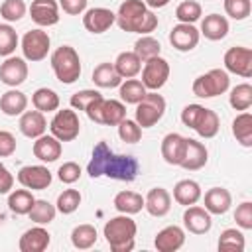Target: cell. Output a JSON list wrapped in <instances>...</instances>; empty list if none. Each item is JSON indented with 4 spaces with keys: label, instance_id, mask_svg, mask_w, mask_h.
Wrapping results in <instances>:
<instances>
[{
    "label": "cell",
    "instance_id": "6da1fadb",
    "mask_svg": "<svg viewBox=\"0 0 252 252\" xmlns=\"http://www.w3.org/2000/svg\"><path fill=\"white\" fill-rule=\"evenodd\" d=\"M87 171H89V175L93 179L100 177V175H106V177L118 179V181H134L138 171H140V163L132 156L114 154L106 146V142H98L94 146V150H93V156H91V161L87 165Z\"/></svg>",
    "mask_w": 252,
    "mask_h": 252
},
{
    "label": "cell",
    "instance_id": "7a4b0ae2",
    "mask_svg": "<svg viewBox=\"0 0 252 252\" xmlns=\"http://www.w3.org/2000/svg\"><path fill=\"white\" fill-rule=\"evenodd\" d=\"M116 24L122 32L148 35L158 28V16L144 0H124L116 12Z\"/></svg>",
    "mask_w": 252,
    "mask_h": 252
},
{
    "label": "cell",
    "instance_id": "3957f363",
    "mask_svg": "<svg viewBox=\"0 0 252 252\" xmlns=\"http://www.w3.org/2000/svg\"><path fill=\"white\" fill-rule=\"evenodd\" d=\"M136 232H138L136 222L130 219V215H122V213L118 217L108 219L104 222V228H102V236H104V240L112 252L134 250Z\"/></svg>",
    "mask_w": 252,
    "mask_h": 252
},
{
    "label": "cell",
    "instance_id": "277c9868",
    "mask_svg": "<svg viewBox=\"0 0 252 252\" xmlns=\"http://www.w3.org/2000/svg\"><path fill=\"white\" fill-rule=\"evenodd\" d=\"M51 69L59 83L73 85L81 77V57L71 45H61L51 53Z\"/></svg>",
    "mask_w": 252,
    "mask_h": 252
},
{
    "label": "cell",
    "instance_id": "5b68a950",
    "mask_svg": "<svg viewBox=\"0 0 252 252\" xmlns=\"http://www.w3.org/2000/svg\"><path fill=\"white\" fill-rule=\"evenodd\" d=\"M230 87V77L224 69H211L203 75H199L193 81V94L199 98H215L222 93H226Z\"/></svg>",
    "mask_w": 252,
    "mask_h": 252
},
{
    "label": "cell",
    "instance_id": "8992f818",
    "mask_svg": "<svg viewBox=\"0 0 252 252\" xmlns=\"http://www.w3.org/2000/svg\"><path fill=\"white\" fill-rule=\"evenodd\" d=\"M165 114V98L158 91H148L144 98L136 104V122L144 128L156 126Z\"/></svg>",
    "mask_w": 252,
    "mask_h": 252
},
{
    "label": "cell",
    "instance_id": "52a82bcc",
    "mask_svg": "<svg viewBox=\"0 0 252 252\" xmlns=\"http://www.w3.org/2000/svg\"><path fill=\"white\" fill-rule=\"evenodd\" d=\"M49 130L51 136H55L59 142H73L81 132V120L75 108L57 110L49 122Z\"/></svg>",
    "mask_w": 252,
    "mask_h": 252
},
{
    "label": "cell",
    "instance_id": "ba28073f",
    "mask_svg": "<svg viewBox=\"0 0 252 252\" xmlns=\"http://www.w3.org/2000/svg\"><path fill=\"white\" fill-rule=\"evenodd\" d=\"M49 47H51V37L41 28L30 30L22 37V53L26 61H32V63L43 61L49 53Z\"/></svg>",
    "mask_w": 252,
    "mask_h": 252
},
{
    "label": "cell",
    "instance_id": "9c48e42d",
    "mask_svg": "<svg viewBox=\"0 0 252 252\" xmlns=\"http://www.w3.org/2000/svg\"><path fill=\"white\" fill-rule=\"evenodd\" d=\"M169 63L167 59H163L161 55L158 57H152L148 61H144V67H142V85L146 87V91H159L167 79H169Z\"/></svg>",
    "mask_w": 252,
    "mask_h": 252
},
{
    "label": "cell",
    "instance_id": "30bf717a",
    "mask_svg": "<svg viewBox=\"0 0 252 252\" xmlns=\"http://www.w3.org/2000/svg\"><path fill=\"white\" fill-rule=\"evenodd\" d=\"M224 71L226 73H234L238 77H252V49L244 47V45H236L226 49L224 57Z\"/></svg>",
    "mask_w": 252,
    "mask_h": 252
},
{
    "label": "cell",
    "instance_id": "8fae6325",
    "mask_svg": "<svg viewBox=\"0 0 252 252\" xmlns=\"http://www.w3.org/2000/svg\"><path fill=\"white\" fill-rule=\"evenodd\" d=\"M16 177L20 185L30 191H43L53 181V175L45 165H24Z\"/></svg>",
    "mask_w": 252,
    "mask_h": 252
},
{
    "label": "cell",
    "instance_id": "7c38bea8",
    "mask_svg": "<svg viewBox=\"0 0 252 252\" xmlns=\"http://www.w3.org/2000/svg\"><path fill=\"white\" fill-rule=\"evenodd\" d=\"M112 24H116V14L110 8H89L83 14V26L91 33H104L112 28Z\"/></svg>",
    "mask_w": 252,
    "mask_h": 252
},
{
    "label": "cell",
    "instance_id": "4fadbf2b",
    "mask_svg": "<svg viewBox=\"0 0 252 252\" xmlns=\"http://www.w3.org/2000/svg\"><path fill=\"white\" fill-rule=\"evenodd\" d=\"M201 33L193 24H175L169 32V43L173 45V49L177 51H191L199 45Z\"/></svg>",
    "mask_w": 252,
    "mask_h": 252
},
{
    "label": "cell",
    "instance_id": "5bb4252c",
    "mask_svg": "<svg viewBox=\"0 0 252 252\" xmlns=\"http://www.w3.org/2000/svg\"><path fill=\"white\" fill-rule=\"evenodd\" d=\"M183 226L191 234H207L213 226L211 213L205 207H199L197 203L189 205L185 207V213H183Z\"/></svg>",
    "mask_w": 252,
    "mask_h": 252
},
{
    "label": "cell",
    "instance_id": "9a60e30c",
    "mask_svg": "<svg viewBox=\"0 0 252 252\" xmlns=\"http://www.w3.org/2000/svg\"><path fill=\"white\" fill-rule=\"evenodd\" d=\"M28 63L24 57H6V61L0 65V81L8 87H20L28 79Z\"/></svg>",
    "mask_w": 252,
    "mask_h": 252
},
{
    "label": "cell",
    "instance_id": "2e32d148",
    "mask_svg": "<svg viewBox=\"0 0 252 252\" xmlns=\"http://www.w3.org/2000/svg\"><path fill=\"white\" fill-rule=\"evenodd\" d=\"M30 16L39 28H49L59 22V2L57 0H32Z\"/></svg>",
    "mask_w": 252,
    "mask_h": 252
},
{
    "label": "cell",
    "instance_id": "e0dca14e",
    "mask_svg": "<svg viewBox=\"0 0 252 252\" xmlns=\"http://www.w3.org/2000/svg\"><path fill=\"white\" fill-rule=\"evenodd\" d=\"M209 161V150L203 142L195 140V138H187L185 140V154L181 159V167L187 171H197L201 167H205Z\"/></svg>",
    "mask_w": 252,
    "mask_h": 252
},
{
    "label": "cell",
    "instance_id": "ac0fdd59",
    "mask_svg": "<svg viewBox=\"0 0 252 252\" xmlns=\"http://www.w3.org/2000/svg\"><path fill=\"white\" fill-rule=\"evenodd\" d=\"M32 152H33V156H35L39 161L51 163V161H57V159L61 158L63 146H61V142H59L55 136H51V134H41L39 138H35Z\"/></svg>",
    "mask_w": 252,
    "mask_h": 252
},
{
    "label": "cell",
    "instance_id": "d6986e66",
    "mask_svg": "<svg viewBox=\"0 0 252 252\" xmlns=\"http://www.w3.org/2000/svg\"><path fill=\"white\" fill-rule=\"evenodd\" d=\"M49 244H51V234L41 224H37V226L28 228L20 236L18 248L22 252H43V250H47Z\"/></svg>",
    "mask_w": 252,
    "mask_h": 252
},
{
    "label": "cell",
    "instance_id": "ffe728a7",
    "mask_svg": "<svg viewBox=\"0 0 252 252\" xmlns=\"http://www.w3.org/2000/svg\"><path fill=\"white\" fill-rule=\"evenodd\" d=\"M183 244H185V230L177 224H169L161 228L154 238V246L158 248V252H175Z\"/></svg>",
    "mask_w": 252,
    "mask_h": 252
},
{
    "label": "cell",
    "instance_id": "44dd1931",
    "mask_svg": "<svg viewBox=\"0 0 252 252\" xmlns=\"http://www.w3.org/2000/svg\"><path fill=\"white\" fill-rule=\"evenodd\" d=\"M185 136L177 134V132H169L163 136L161 140V158L165 159V163L169 165H179L185 154Z\"/></svg>",
    "mask_w": 252,
    "mask_h": 252
},
{
    "label": "cell",
    "instance_id": "7402d4cb",
    "mask_svg": "<svg viewBox=\"0 0 252 252\" xmlns=\"http://www.w3.org/2000/svg\"><path fill=\"white\" fill-rule=\"evenodd\" d=\"M144 209L152 217H165L171 209V195L163 187H152L144 197Z\"/></svg>",
    "mask_w": 252,
    "mask_h": 252
},
{
    "label": "cell",
    "instance_id": "603a6c76",
    "mask_svg": "<svg viewBox=\"0 0 252 252\" xmlns=\"http://www.w3.org/2000/svg\"><path fill=\"white\" fill-rule=\"evenodd\" d=\"M20 132L26 136V138H39L41 134H45L47 130V120L43 116V112L39 110H24L20 114Z\"/></svg>",
    "mask_w": 252,
    "mask_h": 252
},
{
    "label": "cell",
    "instance_id": "cb8c5ba5",
    "mask_svg": "<svg viewBox=\"0 0 252 252\" xmlns=\"http://www.w3.org/2000/svg\"><path fill=\"white\" fill-rule=\"evenodd\" d=\"M205 209L211 215H224L232 205V195L224 187H211L203 197Z\"/></svg>",
    "mask_w": 252,
    "mask_h": 252
},
{
    "label": "cell",
    "instance_id": "d4e9b609",
    "mask_svg": "<svg viewBox=\"0 0 252 252\" xmlns=\"http://www.w3.org/2000/svg\"><path fill=\"white\" fill-rule=\"evenodd\" d=\"M201 197H203V191H201V185L195 179H181L173 187V201L177 205L189 207V205L199 203Z\"/></svg>",
    "mask_w": 252,
    "mask_h": 252
},
{
    "label": "cell",
    "instance_id": "484cf974",
    "mask_svg": "<svg viewBox=\"0 0 252 252\" xmlns=\"http://www.w3.org/2000/svg\"><path fill=\"white\" fill-rule=\"evenodd\" d=\"M199 33L205 35L211 41H220L228 33V20L220 14H209V16L203 18Z\"/></svg>",
    "mask_w": 252,
    "mask_h": 252
},
{
    "label": "cell",
    "instance_id": "4316f807",
    "mask_svg": "<svg viewBox=\"0 0 252 252\" xmlns=\"http://www.w3.org/2000/svg\"><path fill=\"white\" fill-rule=\"evenodd\" d=\"M26 108H28V96L16 87H12L0 96V110L6 116H20Z\"/></svg>",
    "mask_w": 252,
    "mask_h": 252
},
{
    "label": "cell",
    "instance_id": "83f0119b",
    "mask_svg": "<svg viewBox=\"0 0 252 252\" xmlns=\"http://www.w3.org/2000/svg\"><path fill=\"white\" fill-rule=\"evenodd\" d=\"M114 209L122 215H136L144 209V197L136 191H118L114 195Z\"/></svg>",
    "mask_w": 252,
    "mask_h": 252
},
{
    "label": "cell",
    "instance_id": "f1b7e54d",
    "mask_svg": "<svg viewBox=\"0 0 252 252\" xmlns=\"http://www.w3.org/2000/svg\"><path fill=\"white\" fill-rule=\"evenodd\" d=\"M93 83L96 87H100V89H114V87H118L122 83V77L116 73L114 63L104 61V63H98L94 67V71H93Z\"/></svg>",
    "mask_w": 252,
    "mask_h": 252
},
{
    "label": "cell",
    "instance_id": "f546056e",
    "mask_svg": "<svg viewBox=\"0 0 252 252\" xmlns=\"http://www.w3.org/2000/svg\"><path fill=\"white\" fill-rule=\"evenodd\" d=\"M114 69L122 79H132L142 71V59L134 51H122L114 61Z\"/></svg>",
    "mask_w": 252,
    "mask_h": 252
},
{
    "label": "cell",
    "instance_id": "4dcf8cb0",
    "mask_svg": "<svg viewBox=\"0 0 252 252\" xmlns=\"http://www.w3.org/2000/svg\"><path fill=\"white\" fill-rule=\"evenodd\" d=\"M126 118V106L122 100L116 98H104L102 110H100V122L104 126H118Z\"/></svg>",
    "mask_w": 252,
    "mask_h": 252
},
{
    "label": "cell",
    "instance_id": "1f68e13d",
    "mask_svg": "<svg viewBox=\"0 0 252 252\" xmlns=\"http://www.w3.org/2000/svg\"><path fill=\"white\" fill-rule=\"evenodd\" d=\"M232 136L240 146L244 148L252 146V114L248 110L236 114V118L232 120Z\"/></svg>",
    "mask_w": 252,
    "mask_h": 252
},
{
    "label": "cell",
    "instance_id": "d6a6232c",
    "mask_svg": "<svg viewBox=\"0 0 252 252\" xmlns=\"http://www.w3.org/2000/svg\"><path fill=\"white\" fill-rule=\"evenodd\" d=\"M33 203H35V197L26 187L24 189H16V191H10V195H8V209L14 215H28L32 211Z\"/></svg>",
    "mask_w": 252,
    "mask_h": 252
},
{
    "label": "cell",
    "instance_id": "836d02e7",
    "mask_svg": "<svg viewBox=\"0 0 252 252\" xmlns=\"http://www.w3.org/2000/svg\"><path fill=\"white\" fill-rule=\"evenodd\" d=\"M219 128H220L219 114H217L215 110H211V108H203L201 118H199V122L195 124L193 130H195L201 138L209 140V138H215V136L219 134Z\"/></svg>",
    "mask_w": 252,
    "mask_h": 252
},
{
    "label": "cell",
    "instance_id": "e575fe53",
    "mask_svg": "<svg viewBox=\"0 0 252 252\" xmlns=\"http://www.w3.org/2000/svg\"><path fill=\"white\" fill-rule=\"evenodd\" d=\"M96 238H98V232L93 224H77L73 230H71V244L79 250H89L96 244Z\"/></svg>",
    "mask_w": 252,
    "mask_h": 252
},
{
    "label": "cell",
    "instance_id": "d590c367",
    "mask_svg": "<svg viewBox=\"0 0 252 252\" xmlns=\"http://www.w3.org/2000/svg\"><path fill=\"white\" fill-rule=\"evenodd\" d=\"M32 104L35 110L39 112H53L59 108V94L53 91V89H47V87H41L37 89L33 94H32Z\"/></svg>",
    "mask_w": 252,
    "mask_h": 252
},
{
    "label": "cell",
    "instance_id": "8d00e7d4",
    "mask_svg": "<svg viewBox=\"0 0 252 252\" xmlns=\"http://www.w3.org/2000/svg\"><path fill=\"white\" fill-rule=\"evenodd\" d=\"M148 91H146V87L142 85V81H138V79H126L124 83H120L118 85V94H120V98H122V102H126V104H138L142 98H144V94H146Z\"/></svg>",
    "mask_w": 252,
    "mask_h": 252
},
{
    "label": "cell",
    "instance_id": "74e56055",
    "mask_svg": "<svg viewBox=\"0 0 252 252\" xmlns=\"http://www.w3.org/2000/svg\"><path fill=\"white\" fill-rule=\"evenodd\" d=\"M217 246L222 252H242L244 246H246V240H244L242 230H238V228H224L220 232V236H219Z\"/></svg>",
    "mask_w": 252,
    "mask_h": 252
},
{
    "label": "cell",
    "instance_id": "f35d334b",
    "mask_svg": "<svg viewBox=\"0 0 252 252\" xmlns=\"http://www.w3.org/2000/svg\"><path fill=\"white\" fill-rule=\"evenodd\" d=\"M228 102L234 110H248L252 106V85L248 83H240L236 87L230 89V94H228Z\"/></svg>",
    "mask_w": 252,
    "mask_h": 252
},
{
    "label": "cell",
    "instance_id": "ab89813d",
    "mask_svg": "<svg viewBox=\"0 0 252 252\" xmlns=\"http://www.w3.org/2000/svg\"><path fill=\"white\" fill-rule=\"evenodd\" d=\"M55 215H57L55 205H51L45 199H35L32 211L28 213L30 220L35 222V224H49L51 220H55Z\"/></svg>",
    "mask_w": 252,
    "mask_h": 252
},
{
    "label": "cell",
    "instance_id": "60d3db41",
    "mask_svg": "<svg viewBox=\"0 0 252 252\" xmlns=\"http://www.w3.org/2000/svg\"><path fill=\"white\" fill-rule=\"evenodd\" d=\"M134 53L142 59V63L144 61H148V59H152V57H158L159 53H161V45H159V41L156 39V37H152L150 33L148 35H142L136 43H134Z\"/></svg>",
    "mask_w": 252,
    "mask_h": 252
},
{
    "label": "cell",
    "instance_id": "b9f144b4",
    "mask_svg": "<svg viewBox=\"0 0 252 252\" xmlns=\"http://www.w3.org/2000/svg\"><path fill=\"white\" fill-rule=\"evenodd\" d=\"M81 201H83V197H81V193L77 189H65L63 193H59L55 209L61 215H71V213H75L79 209Z\"/></svg>",
    "mask_w": 252,
    "mask_h": 252
},
{
    "label": "cell",
    "instance_id": "7bdbcfd3",
    "mask_svg": "<svg viewBox=\"0 0 252 252\" xmlns=\"http://www.w3.org/2000/svg\"><path fill=\"white\" fill-rule=\"evenodd\" d=\"M203 16V8L199 2L195 0H183L177 8H175V18L181 24H195L199 18Z\"/></svg>",
    "mask_w": 252,
    "mask_h": 252
},
{
    "label": "cell",
    "instance_id": "ee69618b",
    "mask_svg": "<svg viewBox=\"0 0 252 252\" xmlns=\"http://www.w3.org/2000/svg\"><path fill=\"white\" fill-rule=\"evenodd\" d=\"M18 43H20V39H18L16 30L8 22L0 24V57H10L16 51Z\"/></svg>",
    "mask_w": 252,
    "mask_h": 252
},
{
    "label": "cell",
    "instance_id": "f6af8a7d",
    "mask_svg": "<svg viewBox=\"0 0 252 252\" xmlns=\"http://www.w3.org/2000/svg\"><path fill=\"white\" fill-rule=\"evenodd\" d=\"M28 12V6L24 0H4L0 4V16L12 24V22H20Z\"/></svg>",
    "mask_w": 252,
    "mask_h": 252
},
{
    "label": "cell",
    "instance_id": "bcb514c9",
    "mask_svg": "<svg viewBox=\"0 0 252 252\" xmlns=\"http://www.w3.org/2000/svg\"><path fill=\"white\" fill-rule=\"evenodd\" d=\"M118 136H120V140L126 142V144H136V142H140V138H142V126H140L136 120L124 118V120L118 124Z\"/></svg>",
    "mask_w": 252,
    "mask_h": 252
},
{
    "label": "cell",
    "instance_id": "7dc6e473",
    "mask_svg": "<svg viewBox=\"0 0 252 252\" xmlns=\"http://www.w3.org/2000/svg\"><path fill=\"white\" fill-rule=\"evenodd\" d=\"M102 94L98 93V91H94V89H83V91H79V93H75L73 96H71V108H75V110H87L96 98H100Z\"/></svg>",
    "mask_w": 252,
    "mask_h": 252
},
{
    "label": "cell",
    "instance_id": "c3c4849f",
    "mask_svg": "<svg viewBox=\"0 0 252 252\" xmlns=\"http://www.w3.org/2000/svg\"><path fill=\"white\" fill-rule=\"evenodd\" d=\"M252 4L250 0H224V12L226 16H230L232 20H246L250 16Z\"/></svg>",
    "mask_w": 252,
    "mask_h": 252
},
{
    "label": "cell",
    "instance_id": "681fc988",
    "mask_svg": "<svg viewBox=\"0 0 252 252\" xmlns=\"http://www.w3.org/2000/svg\"><path fill=\"white\" fill-rule=\"evenodd\" d=\"M57 177H59L61 183H65V185H73V183L79 181V177H81V165L75 163V161H65L63 165H59V169H57Z\"/></svg>",
    "mask_w": 252,
    "mask_h": 252
},
{
    "label": "cell",
    "instance_id": "f907efd6",
    "mask_svg": "<svg viewBox=\"0 0 252 252\" xmlns=\"http://www.w3.org/2000/svg\"><path fill=\"white\" fill-rule=\"evenodd\" d=\"M234 220L242 230H250L252 228V203L244 201L236 207L234 211Z\"/></svg>",
    "mask_w": 252,
    "mask_h": 252
},
{
    "label": "cell",
    "instance_id": "816d5d0a",
    "mask_svg": "<svg viewBox=\"0 0 252 252\" xmlns=\"http://www.w3.org/2000/svg\"><path fill=\"white\" fill-rule=\"evenodd\" d=\"M203 108H205V106H201V104H187V106L181 110V122H183L187 128H195V124H197L199 118H201Z\"/></svg>",
    "mask_w": 252,
    "mask_h": 252
},
{
    "label": "cell",
    "instance_id": "f5cc1de1",
    "mask_svg": "<svg viewBox=\"0 0 252 252\" xmlns=\"http://www.w3.org/2000/svg\"><path fill=\"white\" fill-rule=\"evenodd\" d=\"M16 152V138L8 130H0V158H10Z\"/></svg>",
    "mask_w": 252,
    "mask_h": 252
},
{
    "label": "cell",
    "instance_id": "db71d44e",
    "mask_svg": "<svg viewBox=\"0 0 252 252\" xmlns=\"http://www.w3.org/2000/svg\"><path fill=\"white\" fill-rule=\"evenodd\" d=\"M89 0H59V8L69 16H81L87 10Z\"/></svg>",
    "mask_w": 252,
    "mask_h": 252
},
{
    "label": "cell",
    "instance_id": "11a10c76",
    "mask_svg": "<svg viewBox=\"0 0 252 252\" xmlns=\"http://www.w3.org/2000/svg\"><path fill=\"white\" fill-rule=\"evenodd\" d=\"M12 187H14V175L4 167V169L0 171V195L10 193Z\"/></svg>",
    "mask_w": 252,
    "mask_h": 252
},
{
    "label": "cell",
    "instance_id": "9f6ffc18",
    "mask_svg": "<svg viewBox=\"0 0 252 252\" xmlns=\"http://www.w3.org/2000/svg\"><path fill=\"white\" fill-rule=\"evenodd\" d=\"M102 100H104V96H100V98H96L85 112H87V116L93 120V122H96V124H102L100 122V110H102Z\"/></svg>",
    "mask_w": 252,
    "mask_h": 252
},
{
    "label": "cell",
    "instance_id": "6f0895ef",
    "mask_svg": "<svg viewBox=\"0 0 252 252\" xmlns=\"http://www.w3.org/2000/svg\"><path fill=\"white\" fill-rule=\"evenodd\" d=\"M144 2H146V6H148V8L158 10V8H165L171 0H144Z\"/></svg>",
    "mask_w": 252,
    "mask_h": 252
},
{
    "label": "cell",
    "instance_id": "680465c9",
    "mask_svg": "<svg viewBox=\"0 0 252 252\" xmlns=\"http://www.w3.org/2000/svg\"><path fill=\"white\" fill-rule=\"evenodd\" d=\"M2 169H4V163H2V161H0V171H2Z\"/></svg>",
    "mask_w": 252,
    "mask_h": 252
}]
</instances>
